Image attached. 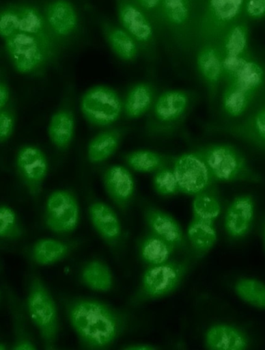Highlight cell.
Returning <instances> with one entry per match:
<instances>
[{"instance_id":"12","label":"cell","mask_w":265,"mask_h":350,"mask_svg":"<svg viewBox=\"0 0 265 350\" xmlns=\"http://www.w3.org/2000/svg\"><path fill=\"white\" fill-rule=\"evenodd\" d=\"M118 16L121 25L137 44L152 43L154 31L151 19L135 0H118Z\"/></svg>"},{"instance_id":"11","label":"cell","mask_w":265,"mask_h":350,"mask_svg":"<svg viewBox=\"0 0 265 350\" xmlns=\"http://www.w3.org/2000/svg\"><path fill=\"white\" fill-rule=\"evenodd\" d=\"M244 116L240 122L229 124L226 131L235 139L265 149V96L255 106H251Z\"/></svg>"},{"instance_id":"37","label":"cell","mask_w":265,"mask_h":350,"mask_svg":"<svg viewBox=\"0 0 265 350\" xmlns=\"http://www.w3.org/2000/svg\"><path fill=\"white\" fill-rule=\"evenodd\" d=\"M236 294L249 305L265 309V284L255 279H240L234 286Z\"/></svg>"},{"instance_id":"9","label":"cell","mask_w":265,"mask_h":350,"mask_svg":"<svg viewBox=\"0 0 265 350\" xmlns=\"http://www.w3.org/2000/svg\"><path fill=\"white\" fill-rule=\"evenodd\" d=\"M16 168L28 193L33 198H38L49 170L44 152L37 146H22L16 154Z\"/></svg>"},{"instance_id":"27","label":"cell","mask_w":265,"mask_h":350,"mask_svg":"<svg viewBox=\"0 0 265 350\" xmlns=\"http://www.w3.org/2000/svg\"><path fill=\"white\" fill-rule=\"evenodd\" d=\"M9 307L12 317L14 350H36L37 347L29 334L24 309L18 298L10 289H8Z\"/></svg>"},{"instance_id":"40","label":"cell","mask_w":265,"mask_h":350,"mask_svg":"<svg viewBox=\"0 0 265 350\" xmlns=\"http://www.w3.org/2000/svg\"><path fill=\"white\" fill-rule=\"evenodd\" d=\"M20 13L17 4L0 8V37L3 40L20 31Z\"/></svg>"},{"instance_id":"35","label":"cell","mask_w":265,"mask_h":350,"mask_svg":"<svg viewBox=\"0 0 265 350\" xmlns=\"http://www.w3.org/2000/svg\"><path fill=\"white\" fill-rule=\"evenodd\" d=\"M124 160L131 170L138 173H155L168 165V161L163 154L148 149H140L126 153L124 154Z\"/></svg>"},{"instance_id":"4","label":"cell","mask_w":265,"mask_h":350,"mask_svg":"<svg viewBox=\"0 0 265 350\" xmlns=\"http://www.w3.org/2000/svg\"><path fill=\"white\" fill-rule=\"evenodd\" d=\"M195 152L204 159L213 180L224 183L255 181L257 178L246 159L233 146L211 145Z\"/></svg>"},{"instance_id":"48","label":"cell","mask_w":265,"mask_h":350,"mask_svg":"<svg viewBox=\"0 0 265 350\" xmlns=\"http://www.w3.org/2000/svg\"><path fill=\"white\" fill-rule=\"evenodd\" d=\"M264 246H265V226H264Z\"/></svg>"},{"instance_id":"25","label":"cell","mask_w":265,"mask_h":350,"mask_svg":"<svg viewBox=\"0 0 265 350\" xmlns=\"http://www.w3.org/2000/svg\"><path fill=\"white\" fill-rule=\"evenodd\" d=\"M123 139V133L119 129H111L100 132L89 143L87 157L92 163H101L112 157L117 152Z\"/></svg>"},{"instance_id":"43","label":"cell","mask_w":265,"mask_h":350,"mask_svg":"<svg viewBox=\"0 0 265 350\" xmlns=\"http://www.w3.org/2000/svg\"><path fill=\"white\" fill-rule=\"evenodd\" d=\"M244 18L259 21L265 17V0H246Z\"/></svg>"},{"instance_id":"16","label":"cell","mask_w":265,"mask_h":350,"mask_svg":"<svg viewBox=\"0 0 265 350\" xmlns=\"http://www.w3.org/2000/svg\"><path fill=\"white\" fill-rule=\"evenodd\" d=\"M17 5L20 18V31L36 38L54 53L57 38L50 29L44 11L31 3H20Z\"/></svg>"},{"instance_id":"19","label":"cell","mask_w":265,"mask_h":350,"mask_svg":"<svg viewBox=\"0 0 265 350\" xmlns=\"http://www.w3.org/2000/svg\"><path fill=\"white\" fill-rule=\"evenodd\" d=\"M189 102L187 92L181 90H167L154 100V116L161 123L176 122L186 113Z\"/></svg>"},{"instance_id":"26","label":"cell","mask_w":265,"mask_h":350,"mask_svg":"<svg viewBox=\"0 0 265 350\" xmlns=\"http://www.w3.org/2000/svg\"><path fill=\"white\" fill-rule=\"evenodd\" d=\"M71 246L54 239H42L33 244L31 251L33 263L40 267L54 265L70 254Z\"/></svg>"},{"instance_id":"6","label":"cell","mask_w":265,"mask_h":350,"mask_svg":"<svg viewBox=\"0 0 265 350\" xmlns=\"http://www.w3.org/2000/svg\"><path fill=\"white\" fill-rule=\"evenodd\" d=\"M80 109L89 123L96 127H107L120 119L123 113V100L113 88L95 85L82 96Z\"/></svg>"},{"instance_id":"32","label":"cell","mask_w":265,"mask_h":350,"mask_svg":"<svg viewBox=\"0 0 265 350\" xmlns=\"http://www.w3.org/2000/svg\"><path fill=\"white\" fill-rule=\"evenodd\" d=\"M265 74L263 68L250 57L236 75L232 81L229 83H232L236 87L256 96L263 88Z\"/></svg>"},{"instance_id":"28","label":"cell","mask_w":265,"mask_h":350,"mask_svg":"<svg viewBox=\"0 0 265 350\" xmlns=\"http://www.w3.org/2000/svg\"><path fill=\"white\" fill-rule=\"evenodd\" d=\"M249 27L244 18L230 27L219 43L223 56L249 55Z\"/></svg>"},{"instance_id":"10","label":"cell","mask_w":265,"mask_h":350,"mask_svg":"<svg viewBox=\"0 0 265 350\" xmlns=\"http://www.w3.org/2000/svg\"><path fill=\"white\" fill-rule=\"evenodd\" d=\"M185 273V267L176 262L150 266L142 276L141 295L148 299L168 295L180 285Z\"/></svg>"},{"instance_id":"3","label":"cell","mask_w":265,"mask_h":350,"mask_svg":"<svg viewBox=\"0 0 265 350\" xmlns=\"http://www.w3.org/2000/svg\"><path fill=\"white\" fill-rule=\"evenodd\" d=\"M246 0H205L197 17L195 36L201 44H219L224 34L243 19Z\"/></svg>"},{"instance_id":"29","label":"cell","mask_w":265,"mask_h":350,"mask_svg":"<svg viewBox=\"0 0 265 350\" xmlns=\"http://www.w3.org/2000/svg\"><path fill=\"white\" fill-rule=\"evenodd\" d=\"M82 283L92 291L108 292L113 286V276L111 269L99 260L86 263L80 273Z\"/></svg>"},{"instance_id":"36","label":"cell","mask_w":265,"mask_h":350,"mask_svg":"<svg viewBox=\"0 0 265 350\" xmlns=\"http://www.w3.org/2000/svg\"><path fill=\"white\" fill-rule=\"evenodd\" d=\"M192 210L193 219L215 223L221 214V205L214 195L205 191L195 195Z\"/></svg>"},{"instance_id":"7","label":"cell","mask_w":265,"mask_h":350,"mask_svg":"<svg viewBox=\"0 0 265 350\" xmlns=\"http://www.w3.org/2000/svg\"><path fill=\"white\" fill-rule=\"evenodd\" d=\"M79 219V206L71 192L59 190L49 195L45 204L44 222L50 231L59 234L71 233Z\"/></svg>"},{"instance_id":"31","label":"cell","mask_w":265,"mask_h":350,"mask_svg":"<svg viewBox=\"0 0 265 350\" xmlns=\"http://www.w3.org/2000/svg\"><path fill=\"white\" fill-rule=\"evenodd\" d=\"M105 33L109 45L120 59L132 62L137 58L138 44L123 28L107 26Z\"/></svg>"},{"instance_id":"42","label":"cell","mask_w":265,"mask_h":350,"mask_svg":"<svg viewBox=\"0 0 265 350\" xmlns=\"http://www.w3.org/2000/svg\"><path fill=\"white\" fill-rule=\"evenodd\" d=\"M250 55L245 56H223V79L227 83L232 82L236 75L244 66Z\"/></svg>"},{"instance_id":"30","label":"cell","mask_w":265,"mask_h":350,"mask_svg":"<svg viewBox=\"0 0 265 350\" xmlns=\"http://www.w3.org/2000/svg\"><path fill=\"white\" fill-rule=\"evenodd\" d=\"M187 237L195 251L201 254L210 251L217 241L214 222L193 219L188 226Z\"/></svg>"},{"instance_id":"2","label":"cell","mask_w":265,"mask_h":350,"mask_svg":"<svg viewBox=\"0 0 265 350\" xmlns=\"http://www.w3.org/2000/svg\"><path fill=\"white\" fill-rule=\"evenodd\" d=\"M27 310L29 317L39 331L46 349H53L59 331V314L55 301L44 281L33 273L29 281Z\"/></svg>"},{"instance_id":"13","label":"cell","mask_w":265,"mask_h":350,"mask_svg":"<svg viewBox=\"0 0 265 350\" xmlns=\"http://www.w3.org/2000/svg\"><path fill=\"white\" fill-rule=\"evenodd\" d=\"M193 0H161V25H165L176 36L188 37L195 33Z\"/></svg>"},{"instance_id":"46","label":"cell","mask_w":265,"mask_h":350,"mask_svg":"<svg viewBox=\"0 0 265 350\" xmlns=\"http://www.w3.org/2000/svg\"><path fill=\"white\" fill-rule=\"evenodd\" d=\"M123 349L128 350H155L158 349L156 347L150 345V344L137 343L132 344V345L126 346Z\"/></svg>"},{"instance_id":"15","label":"cell","mask_w":265,"mask_h":350,"mask_svg":"<svg viewBox=\"0 0 265 350\" xmlns=\"http://www.w3.org/2000/svg\"><path fill=\"white\" fill-rule=\"evenodd\" d=\"M103 183L109 198L120 208H126L135 193V182L128 169L123 165L109 166L103 174Z\"/></svg>"},{"instance_id":"1","label":"cell","mask_w":265,"mask_h":350,"mask_svg":"<svg viewBox=\"0 0 265 350\" xmlns=\"http://www.w3.org/2000/svg\"><path fill=\"white\" fill-rule=\"evenodd\" d=\"M67 317L83 346L90 349L111 347L123 329L120 315L94 298H74L66 305Z\"/></svg>"},{"instance_id":"24","label":"cell","mask_w":265,"mask_h":350,"mask_svg":"<svg viewBox=\"0 0 265 350\" xmlns=\"http://www.w3.org/2000/svg\"><path fill=\"white\" fill-rule=\"evenodd\" d=\"M154 100V91L151 85L137 83L128 91L123 100V113L130 119L141 118L152 108Z\"/></svg>"},{"instance_id":"5","label":"cell","mask_w":265,"mask_h":350,"mask_svg":"<svg viewBox=\"0 0 265 350\" xmlns=\"http://www.w3.org/2000/svg\"><path fill=\"white\" fill-rule=\"evenodd\" d=\"M4 44L11 65L21 74L42 72L54 55L38 39L20 31L5 39Z\"/></svg>"},{"instance_id":"39","label":"cell","mask_w":265,"mask_h":350,"mask_svg":"<svg viewBox=\"0 0 265 350\" xmlns=\"http://www.w3.org/2000/svg\"><path fill=\"white\" fill-rule=\"evenodd\" d=\"M153 187L155 191L164 197L174 196L180 193L174 171L168 165L155 172Z\"/></svg>"},{"instance_id":"17","label":"cell","mask_w":265,"mask_h":350,"mask_svg":"<svg viewBox=\"0 0 265 350\" xmlns=\"http://www.w3.org/2000/svg\"><path fill=\"white\" fill-rule=\"evenodd\" d=\"M46 21L56 38L70 36L78 26V15L73 5L67 0H53L45 5Z\"/></svg>"},{"instance_id":"22","label":"cell","mask_w":265,"mask_h":350,"mask_svg":"<svg viewBox=\"0 0 265 350\" xmlns=\"http://www.w3.org/2000/svg\"><path fill=\"white\" fill-rule=\"evenodd\" d=\"M90 220L96 231L109 243H116L121 235V224L119 217L106 203L96 202L89 208Z\"/></svg>"},{"instance_id":"8","label":"cell","mask_w":265,"mask_h":350,"mask_svg":"<svg viewBox=\"0 0 265 350\" xmlns=\"http://www.w3.org/2000/svg\"><path fill=\"white\" fill-rule=\"evenodd\" d=\"M172 169L180 193L190 196L205 191L213 181L208 167L197 152L178 156L173 163Z\"/></svg>"},{"instance_id":"34","label":"cell","mask_w":265,"mask_h":350,"mask_svg":"<svg viewBox=\"0 0 265 350\" xmlns=\"http://www.w3.org/2000/svg\"><path fill=\"white\" fill-rule=\"evenodd\" d=\"M255 97L232 83H227L222 97L223 111L229 117H242L249 110Z\"/></svg>"},{"instance_id":"49","label":"cell","mask_w":265,"mask_h":350,"mask_svg":"<svg viewBox=\"0 0 265 350\" xmlns=\"http://www.w3.org/2000/svg\"><path fill=\"white\" fill-rule=\"evenodd\" d=\"M0 299H1V294H0Z\"/></svg>"},{"instance_id":"14","label":"cell","mask_w":265,"mask_h":350,"mask_svg":"<svg viewBox=\"0 0 265 350\" xmlns=\"http://www.w3.org/2000/svg\"><path fill=\"white\" fill-rule=\"evenodd\" d=\"M255 205L250 195L236 198L229 205L224 217V227L230 237L240 239L251 230L255 219Z\"/></svg>"},{"instance_id":"41","label":"cell","mask_w":265,"mask_h":350,"mask_svg":"<svg viewBox=\"0 0 265 350\" xmlns=\"http://www.w3.org/2000/svg\"><path fill=\"white\" fill-rule=\"evenodd\" d=\"M16 116L12 108L5 107L0 111V144L8 142L15 130Z\"/></svg>"},{"instance_id":"44","label":"cell","mask_w":265,"mask_h":350,"mask_svg":"<svg viewBox=\"0 0 265 350\" xmlns=\"http://www.w3.org/2000/svg\"><path fill=\"white\" fill-rule=\"evenodd\" d=\"M151 21L161 24V0H135Z\"/></svg>"},{"instance_id":"20","label":"cell","mask_w":265,"mask_h":350,"mask_svg":"<svg viewBox=\"0 0 265 350\" xmlns=\"http://www.w3.org/2000/svg\"><path fill=\"white\" fill-rule=\"evenodd\" d=\"M205 345L210 350H246L250 347L249 337L232 325L217 324L207 330Z\"/></svg>"},{"instance_id":"33","label":"cell","mask_w":265,"mask_h":350,"mask_svg":"<svg viewBox=\"0 0 265 350\" xmlns=\"http://www.w3.org/2000/svg\"><path fill=\"white\" fill-rule=\"evenodd\" d=\"M175 247L151 232L141 241L140 254L142 260L150 266L168 262Z\"/></svg>"},{"instance_id":"23","label":"cell","mask_w":265,"mask_h":350,"mask_svg":"<svg viewBox=\"0 0 265 350\" xmlns=\"http://www.w3.org/2000/svg\"><path fill=\"white\" fill-rule=\"evenodd\" d=\"M76 131V119L67 108L59 109L51 117L48 129L49 139L56 148L65 151L70 147Z\"/></svg>"},{"instance_id":"38","label":"cell","mask_w":265,"mask_h":350,"mask_svg":"<svg viewBox=\"0 0 265 350\" xmlns=\"http://www.w3.org/2000/svg\"><path fill=\"white\" fill-rule=\"evenodd\" d=\"M25 234L15 211L8 205H0V239L17 241Z\"/></svg>"},{"instance_id":"47","label":"cell","mask_w":265,"mask_h":350,"mask_svg":"<svg viewBox=\"0 0 265 350\" xmlns=\"http://www.w3.org/2000/svg\"><path fill=\"white\" fill-rule=\"evenodd\" d=\"M8 349V347L7 344L0 342V350H7Z\"/></svg>"},{"instance_id":"45","label":"cell","mask_w":265,"mask_h":350,"mask_svg":"<svg viewBox=\"0 0 265 350\" xmlns=\"http://www.w3.org/2000/svg\"><path fill=\"white\" fill-rule=\"evenodd\" d=\"M10 98V90L8 85L0 81V111L8 106Z\"/></svg>"},{"instance_id":"21","label":"cell","mask_w":265,"mask_h":350,"mask_svg":"<svg viewBox=\"0 0 265 350\" xmlns=\"http://www.w3.org/2000/svg\"><path fill=\"white\" fill-rule=\"evenodd\" d=\"M198 70L210 88L214 91L223 79V55L214 43L201 45L197 59Z\"/></svg>"},{"instance_id":"18","label":"cell","mask_w":265,"mask_h":350,"mask_svg":"<svg viewBox=\"0 0 265 350\" xmlns=\"http://www.w3.org/2000/svg\"><path fill=\"white\" fill-rule=\"evenodd\" d=\"M145 219L150 232L164 239L173 247H180L185 243L180 224L166 212L149 206L145 211Z\"/></svg>"}]
</instances>
